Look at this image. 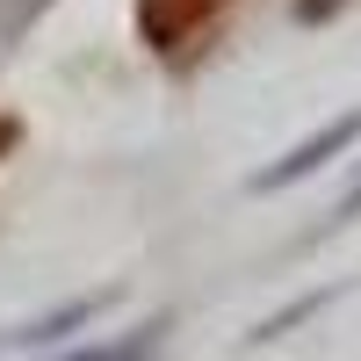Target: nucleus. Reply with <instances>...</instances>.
Masks as SVG:
<instances>
[{
	"mask_svg": "<svg viewBox=\"0 0 361 361\" xmlns=\"http://www.w3.org/2000/svg\"><path fill=\"white\" fill-rule=\"evenodd\" d=\"M231 0H137V37L159 58H188L209 29L224 22Z\"/></svg>",
	"mask_w": 361,
	"mask_h": 361,
	"instance_id": "nucleus-1",
	"label": "nucleus"
},
{
	"mask_svg": "<svg viewBox=\"0 0 361 361\" xmlns=\"http://www.w3.org/2000/svg\"><path fill=\"white\" fill-rule=\"evenodd\" d=\"M354 137H361V109H354V116H333V123H325L318 137H304V145H289V152H282L275 166H260V173H253V188H260V195H267V188H289L296 173H318V166L333 159V152H347Z\"/></svg>",
	"mask_w": 361,
	"mask_h": 361,
	"instance_id": "nucleus-2",
	"label": "nucleus"
},
{
	"mask_svg": "<svg viewBox=\"0 0 361 361\" xmlns=\"http://www.w3.org/2000/svg\"><path fill=\"white\" fill-rule=\"evenodd\" d=\"M102 311H109V296H80V304H66V311H44V318L15 325V333H0V347H44V340H66V333H80L87 318H102Z\"/></svg>",
	"mask_w": 361,
	"mask_h": 361,
	"instance_id": "nucleus-3",
	"label": "nucleus"
},
{
	"mask_svg": "<svg viewBox=\"0 0 361 361\" xmlns=\"http://www.w3.org/2000/svg\"><path fill=\"white\" fill-rule=\"evenodd\" d=\"M159 333H166V325H145V333L116 340V347H94V354H80V361H152L159 354Z\"/></svg>",
	"mask_w": 361,
	"mask_h": 361,
	"instance_id": "nucleus-4",
	"label": "nucleus"
},
{
	"mask_svg": "<svg viewBox=\"0 0 361 361\" xmlns=\"http://www.w3.org/2000/svg\"><path fill=\"white\" fill-rule=\"evenodd\" d=\"M44 8H51V0H0V44H15V37H22V29L37 22Z\"/></svg>",
	"mask_w": 361,
	"mask_h": 361,
	"instance_id": "nucleus-5",
	"label": "nucleus"
},
{
	"mask_svg": "<svg viewBox=\"0 0 361 361\" xmlns=\"http://www.w3.org/2000/svg\"><path fill=\"white\" fill-rule=\"evenodd\" d=\"M340 8H354V0H289V15L304 22V29H318V22H333Z\"/></svg>",
	"mask_w": 361,
	"mask_h": 361,
	"instance_id": "nucleus-6",
	"label": "nucleus"
},
{
	"mask_svg": "<svg viewBox=\"0 0 361 361\" xmlns=\"http://www.w3.org/2000/svg\"><path fill=\"white\" fill-rule=\"evenodd\" d=\"M15 145H22V123H15V116H8V109H0V159H8V152H15Z\"/></svg>",
	"mask_w": 361,
	"mask_h": 361,
	"instance_id": "nucleus-7",
	"label": "nucleus"
},
{
	"mask_svg": "<svg viewBox=\"0 0 361 361\" xmlns=\"http://www.w3.org/2000/svg\"><path fill=\"white\" fill-rule=\"evenodd\" d=\"M354 209H361V188H354V195H347V202H340V217H354Z\"/></svg>",
	"mask_w": 361,
	"mask_h": 361,
	"instance_id": "nucleus-8",
	"label": "nucleus"
}]
</instances>
